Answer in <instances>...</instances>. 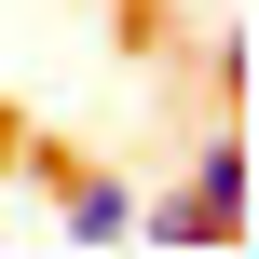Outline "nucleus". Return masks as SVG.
I'll return each instance as SVG.
<instances>
[{
  "label": "nucleus",
  "mask_w": 259,
  "mask_h": 259,
  "mask_svg": "<svg viewBox=\"0 0 259 259\" xmlns=\"http://www.w3.org/2000/svg\"><path fill=\"white\" fill-rule=\"evenodd\" d=\"M232 232H246V137H219L191 164V191L164 219H137V246H232Z\"/></svg>",
  "instance_id": "obj_1"
},
{
  "label": "nucleus",
  "mask_w": 259,
  "mask_h": 259,
  "mask_svg": "<svg viewBox=\"0 0 259 259\" xmlns=\"http://www.w3.org/2000/svg\"><path fill=\"white\" fill-rule=\"evenodd\" d=\"M55 232H68V246H137V191H123V178H68V191H55Z\"/></svg>",
  "instance_id": "obj_2"
}]
</instances>
